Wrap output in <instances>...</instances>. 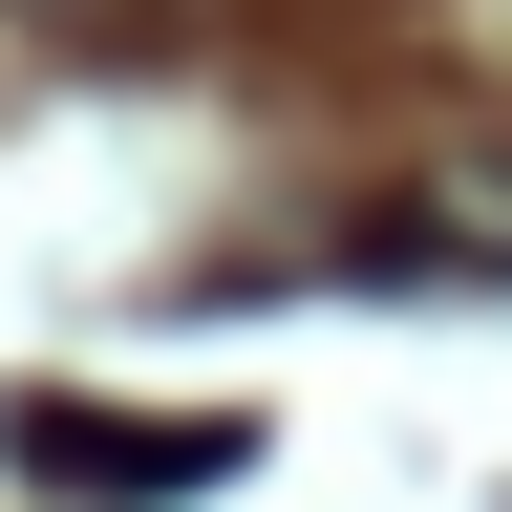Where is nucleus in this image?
Masks as SVG:
<instances>
[{"label": "nucleus", "instance_id": "nucleus-2", "mask_svg": "<svg viewBox=\"0 0 512 512\" xmlns=\"http://www.w3.org/2000/svg\"><path fill=\"white\" fill-rule=\"evenodd\" d=\"M22 22H107V0H22Z\"/></svg>", "mask_w": 512, "mask_h": 512}, {"label": "nucleus", "instance_id": "nucleus-1", "mask_svg": "<svg viewBox=\"0 0 512 512\" xmlns=\"http://www.w3.org/2000/svg\"><path fill=\"white\" fill-rule=\"evenodd\" d=\"M0 448H22L64 512H192V491H235V470H256V427H235V406L128 427V406H64V384H22V406H0Z\"/></svg>", "mask_w": 512, "mask_h": 512}]
</instances>
